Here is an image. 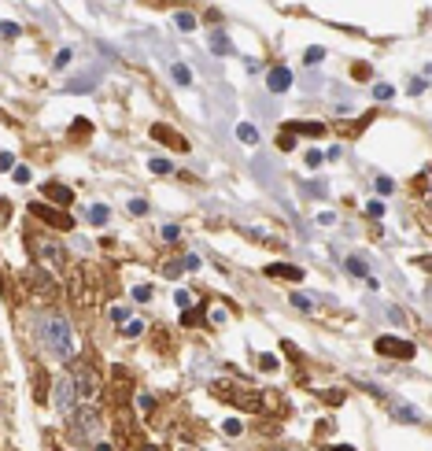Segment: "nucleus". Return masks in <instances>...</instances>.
<instances>
[{
    "label": "nucleus",
    "instance_id": "nucleus-46",
    "mask_svg": "<svg viewBox=\"0 0 432 451\" xmlns=\"http://www.w3.org/2000/svg\"><path fill=\"white\" fill-rule=\"evenodd\" d=\"M140 451H159V448H155V444H144V448H140Z\"/></svg>",
    "mask_w": 432,
    "mask_h": 451
},
{
    "label": "nucleus",
    "instance_id": "nucleus-4",
    "mask_svg": "<svg viewBox=\"0 0 432 451\" xmlns=\"http://www.w3.org/2000/svg\"><path fill=\"white\" fill-rule=\"evenodd\" d=\"M377 355H388V359H410V355H414V344L399 340V336H377Z\"/></svg>",
    "mask_w": 432,
    "mask_h": 451
},
{
    "label": "nucleus",
    "instance_id": "nucleus-16",
    "mask_svg": "<svg viewBox=\"0 0 432 451\" xmlns=\"http://www.w3.org/2000/svg\"><path fill=\"white\" fill-rule=\"evenodd\" d=\"M170 74H174V82H177V86H189V82H192V74H189V67H185V63H174V67H170Z\"/></svg>",
    "mask_w": 432,
    "mask_h": 451
},
{
    "label": "nucleus",
    "instance_id": "nucleus-11",
    "mask_svg": "<svg viewBox=\"0 0 432 451\" xmlns=\"http://www.w3.org/2000/svg\"><path fill=\"white\" fill-rule=\"evenodd\" d=\"M266 274L270 278H292V281H299V278H303V270H299V266H285V262H274V266H266Z\"/></svg>",
    "mask_w": 432,
    "mask_h": 451
},
{
    "label": "nucleus",
    "instance_id": "nucleus-43",
    "mask_svg": "<svg viewBox=\"0 0 432 451\" xmlns=\"http://www.w3.org/2000/svg\"><path fill=\"white\" fill-rule=\"evenodd\" d=\"M259 362H262V370H277V359H274V355H262Z\"/></svg>",
    "mask_w": 432,
    "mask_h": 451
},
{
    "label": "nucleus",
    "instance_id": "nucleus-25",
    "mask_svg": "<svg viewBox=\"0 0 432 451\" xmlns=\"http://www.w3.org/2000/svg\"><path fill=\"white\" fill-rule=\"evenodd\" d=\"M133 300L148 304V300H152V285H137V288H133Z\"/></svg>",
    "mask_w": 432,
    "mask_h": 451
},
{
    "label": "nucleus",
    "instance_id": "nucleus-39",
    "mask_svg": "<svg viewBox=\"0 0 432 451\" xmlns=\"http://www.w3.org/2000/svg\"><path fill=\"white\" fill-rule=\"evenodd\" d=\"M129 211H133V214H144L148 204H144V200H129Z\"/></svg>",
    "mask_w": 432,
    "mask_h": 451
},
{
    "label": "nucleus",
    "instance_id": "nucleus-20",
    "mask_svg": "<svg viewBox=\"0 0 432 451\" xmlns=\"http://www.w3.org/2000/svg\"><path fill=\"white\" fill-rule=\"evenodd\" d=\"M373 96H377V100H392V96H396V89L381 82V86H373Z\"/></svg>",
    "mask_w": 432,
    "mask_h": 451
},
{
    "label": "nucleus",
    "instance_id": "nucleus-22",
    "mask_svg": "<svg viewBox=\"0 0 432 451\" xmlns=\"http://www.w3.org/2000/svg\"><path fill=\"white\" fill-rule=\"evenodd\" d=\"M152 174H170V159H152Z\"/></svg>",
    "mask_w": 432,
    "mask_h": 451
},
{
    "label": "nucleus",
    "instance_id": "nucleus-7",
    "mask_svg": "<svg viewBox=\"0 0 432 451\" xmlns=\"http://www.w3.org/2000/svg\"><path fill=\"white\" fill-rule=\"evenodd\" d=\"M266 89L270 92H288V89H292V70H288V67H274V70L266 74Z\"/></svg>",
    "mask_w": 432,
    "mask_h": 451
},
{
    "label": "nucleus",
    "instance_id": "nucleus-10",
    "mask_svg": "<svg viewBox=\"0 0 432 451\" xmlns=\"http://www.w3.org/2000/svg\"><path fill=\"white\" fill-rule=\"evenodd\" d=\"M285 134H311V137H322L325 126H322V122H288Z\"/></svg>",
    "mask_w": 432,
    "mask_h": 451
},
{
    "label": "nucleus",
    "instance_id": "nucleus-45",
    "mask_svg": "<svg viewBox=\"0 0 432 451\" xmlns=\"http://www.w3.org/2000/svg\"><path fill=\"white\" fill-rule=\"evenodd\" d=\"M96 451H111V444H104V440H100V444H96Z\"/></svg>",
    "mask_w": 432,
    "mask_h": 451
},
{
    "label": "nucleus",
    "instance_id": "nucleus-32",
    "mask_svg": "<svg viewBox=\"0 0 432 451\" xmlns=\"http://www.w3.org/2000/svg\"><path fill=\"white\" fill-rule=\"evenodd\" d=\"M181 237V230H177V226H163V240H177Z\"/></svg>",
    "mask_w": 432,
    "mask_h": 451
},
{
    "label": "nucleus",
    "instance_id": "nucleus-37",
    "mask_svg": "<svg viewBox=\"0 0 432 451\" xmlns=\"http://www.w3.org/2000/svg\"><path fill=\"white\" fill-rule=\"evenodd\" d=\"M396 185H392V178H377V192H392Z\"/></svg>",
    "mask_w": 432,
    "mask_h": 451
},
{
    "label": "nucleus",
    "instance_id": "nucleus-3",
    "mask_svg": "<svg viewBox=\"0 0 432 451\" xmlns=\"http://www.w3.org/2000/svg\"><path fill=\"white\" fill-rule=\"evenodd\" d=\"M70 384H74V392H78V400H96V392H100V374L92 370V366H74V374H70Z\"/></svg>",
    "mask_w": 432,
    "mask_h": 451
},
{
    "label": "nucleus",
    "instance_id": "nucleus-9",
    "mask_svg": "<svg viewBox=\"0 0 432 451\" xmlns=\"http://www.w3.org/2000/svg\"><path fill=\"white\" fill-rule=\"evenodd\" d=\"M152 137H155V140H163V144H174V148H181V152L189 148V144H185V140H181V137H177L174 130H170V126H152Z\"/></svg>",
    "mask_w": 432,
    "mask_h": 451
},
{
    "label": "nucleus",
    "instance_id": "nucleus-2",
    "mask_svg": "<svg viewBox=\"0 0 432 451\" xmlns=\"http://www.w3.org/2000/svg\"><path fill=\"white\" fill-rule=\"evenodd\" d=\"M67 418H70V433L78 436V440H96V436H100V429H104L100 414H96L92 407H85V403H81V407H74Z\"/></svg>",
    "mask_w": 432,
    "mask_h": 451
},
{
    "label": "nucleus",
    "instance_id": "nucleus-24",
    "mask_svg": "<svg viewBox=\"0 0 432 451\" xmlns=\"http://www.w3.org/2000/svg\"><path fill=\"white\" fill-rule=\"evenodd\" d=\"M366 214H370V218H381V214H384V204H381V200H370V204H366Z\"/></svg>",
    "mask_w": 432,
    "mask_h": 451
},
{
    "label": "nucleus",
    "instance_id": "nucleus-47",
    "mask_svg": "<svg viewBox=\"0 0 432 451\" xmlns=\"http://www.w3.org/2000/svg\"><path fill=\"white\" fill-rule=\"evenodd\" d=\"M277 451H281V448H277Z\"/></svg>",
    "mask_w": 432,
    "mask_h": 451
},
{
    "label": "nucleus",
    "instance_id": "nucleus-30",
    "mask_svg": "<svg viewBox=\"0 0 432 451\" xmlns=\"http://www.w3.org/2000/svg\"><path fill=\"white\" fill-rule=\"evenodd\" d=\"M0 170H15V159H11V152H0Z\"/></svg>",
    "mask_w": 432,
    "mask_h": 451
},
{
    "label": "nucleus",
    "instance_id": "nucleus-15",
    "mask_svg": "<svg viewBox=\"0 0 432 451\" xmlns=\"http://www.w3.org/2000/svg\"><path fill=\"white\" fill-rule=\"evenodd\" d=\"M107 218H111V211L104 208V204H92V208H89V222L92 226H104Z\"/></svg>",
    "mask_w": 432,
    "mask_h": 451
},
{
    "label": "nucleus",
    "instance_id": "nucleus-31",
    "mask_svg": "<svg viewBox=\"0 0 432 451\" xmlns=\"http://www.w3.org/2000/svg\"><path fill=\"white\" fill-rule=\"evenodd\" d=\"M277 144H281V148H285V152H288V148H296V137H292V134H285V130H281V140H277Z\"/></svg>",
    "mask_w": 432,
    "mask_h": 451
},
{
    "label": "nucleus",
    "instance_id": "nucleus-26",
    "mask_svg": "<svg viewBox=\"0 0 432 451\" xmlns=\"http://www.w3.org/2000/svg\"><path fill=\"white\" fill-rule=\"evenodd\" d=\"M11 178H15L18 185H26V182H30V166H15V170H11Z\"/></svg>",
    "mask_w": 432,
    "mask_h": 451
},
{
    "label": "nucleus",
    "instance_id": "nucleus-44",
    "mask_svg": "<svg viewBox=\"0 0 432 451\" xmlns=\"http://www.w3.org/2000/svg\"><path fill=\"white\" fill-rule=\"evenodd\" d=\"M329 451H355V448H347V444H336V448H329Z\"/></svg>",
    "mask_w": 432,
    "mask_h": 451
},
{
    "label": "nucleus",
    "instance_id": "nucleus-42",
    "mask_svg": "<svg viewBox=\"0 0 432 451\" xmlns=\"http://www.w3.org/2000/svg\"><path fill=\"white\" fill-rule=\"evenodd\" d=\"M292 304L299 307V311H311V300H307V296H292Z\"/></svg>",
    "mask_w": 432,
    "mask_h": 451
},
{
    "label": "nucleus",
    "instance_id": "nucleus-34",
    "mask_svg": "<svg viewBox=\"0 0 432 451\" xmlns=\"http://www.w3.org/2000/svg\"><path fill=\"white\" fill-rule=\"evenodd\" d=\"M181 266H185V270H200V256H185Z\"/></svg>",
    "mask_w": 432,
    "mask_h": 451
},
{
    "label": "nucleus",
    "instance_id": "nucleus-19",
    "mask_svg": "<svg viewBox=\"0 0 432 451\" xmlns=\"http://www.w3.org/2000/svg\"><path fill=\"white\" fill-rule=\"evenodd\" d=\"M347 270H351V274H359V278H370V270H366L362 259H347Z\"/></svg>",
    "mask_w": 432,
    "mask_h": 451
},
{
    "label": "nucleus",
    "instance_id": "nucleus-27",
    "mask_svg": "<svg viewBox=\"0 0 432 451\" xmlns=\"http://www.w3.org/2000/svg\"><path fill=\"white\" fill-rule=\"evenodd\" d=\"M322 152H318V148H311V152H307V166H322Z\"/></svg>",
    "mask_w": 432,
    "mask_h": 451
},
{
    "label": "nucleus",
    "instance_id": "nucleus-6",
    "mask_svg": "<svg viewBox=\"0 0 432 451\" xmlns=\"http://www.w3.org/2000/svg\"><path fill=\"white\" fill-rule=\"evenodd\" d=\"M30 211L37 214V218H44L48 226H55V230H70L74 226V218L67 211H55V208H44V204H30Z\"/></svg>",
    "mask_w": 432,
    "mask_h": 451
},
{
    "label": "nucleus",
    "instance_id": "nucleus-17",
    "mask_svg": "<svg viewBox=\"0 0 432 451\" xmlns=\"http://www.w3.org/2000/svg\"><path fill=\"white\" fill-rule=\"evenodd\" d=\"M174 18H177V30H185V34H189V30H196V18H192L189 12H177Z\"/></svg>",
    "mask_w": 432,
    "mask_h": 451
},
{
    "label": "nucleus",
    "instance_id": "nucleus-13",
    "mask_svg": "<svg viewBox=\"0 0 432 451\" xmlns=\"http://www.w3.org/2000/svg\"><path fill=\"white\" fill-rule=\"evenodd\" d=\"M211 52H214V56H225V52H229V37H225L222 30L211 34Z\"/></svg>",
    "mask_w": 432,
    "mask_h": 451
},
{
    "label": "nucleus",
    "instance_id": "nucleus-38",
    "mask_svg": "<svg viewBox=\"0 0 432 451\" xmlns=\"http://www.w3.org/2000/svg\"><path fill=\"white\" fill-rule=\"evenodd\" d=\"M174 300H177V307H189V304H192V292H185V288H181Z\"/></svg>",
    "mask_w": 432,
    "mask_h": 451
},
{
    "label": "nucleus",
    "instance_id": "nucleus-23",
    "mask_svg": "<svg viewBox=\"0 0 432 451\" xmlns=\"http://www.w3.org/2000/svg\"><path fill=\"white\" fill-rule=\"evenodd\" d=\"M322 60H325V48H307V67H314Z\"/></svg>",
    "mask_w": 432,
    "mask_h": 451
},
{
    "label": "nucleus",
    "instance_id": "nucleus-29",
    "mask_svg": "<svg viewBox=\"0 0 432 451\" xmlns=\"http://www.w3.org/2000/svg\"><path fill=\"white\" fill-rule=\"evenodd\" d=\"M0 37H18V26L15 22H0Z\"/></svg>",
    "mask_w": 432,
    "mask_h": 451
},
{
    "label": "nucleus",
    "instance_id": "nucleus-33",
    "mask_svg": "<svg viewBox=\"0 0 432 451\" xmlns=\"http://www.w3.org/2000/svg\"><path fill=\"white\" fill-rule=\"evenodd\" d=\"M111 318H115V322H129V311L126 307H111Z\"/></svg>",
    "mask_w": 432,
    "mask_h": 451
},
{
    "label": "nucleus",
    "instance_id": "nucleus-21",
    "mask_svg": "<svg viewBox=\"0 0 432 451\" xmlns=\"http://www.w3.org/2000/svg\"><path fill=\"white\" fill-rule=\"evenodd\" d=\"M122 333H126V336H140V333H144V322H137V318H133V322L122 326Z\"/></svg>",
    "mask_w": 432,
    "mask_h": 451
},
{
    "label": "nucleus",
    "instance_id": "nucleus-14",
    "mask_svg": "<svg viewBox=\"0 0 432 451\" xmlns=\"http://www.w3.org/2000/svg\"><path fill=\"white\" fill-rule=\"evenodd\" d=\"M237 137L244 140V144H255V140H259V130L251 126V122H240V126H237Z\"/></svg>",
    "mask_w": 432,
    "mask_h": 451
},
{
    "label": "nucleus",
    "instance_id": "nucleus-8",
    "mask_svg": "<svg viewBox=\"0 0 432 451\" xmlns=\"http://www.w3.org/2000/svg\"><path fill=\"white\" fill-rule=\"evenodd\" d=\"M44 196H48V200H55V204H63V208L74 200V192L67 189V185H59V182H48V185H44Z\"/></svg>",
    "mask_w": 432,
    "mask_h": 451
},
{
    "label": "nucleus",
    "instance_id": "nucleus-36",
    "mask_svg": "<svg viewBox=\"0 0 432 451\" xmlns=\"http://www.w3.org/2000/svg\"><path fill=\"white\" fill-rule=\"evenodd\" d=\"M163 270H166V278H177V274H181V270H185V266H181V262H166V266H163Z\"/></svg>",
    "mask_w": 432,
    "mask_h": 451
},
{
    "label": "nucleus",
    "instance_id": "nucleus-41",
    "mask_svg": "<svg viewBox=\"0 0 432 451\" xmlns=\"http://www.w3.org/2000/svg\"><path fill=\"white\" fill-rule=\"evenodd\" d=\"M67 63H70V48H63L59 56H55V67H67Z\"/></svg>",
    "mask_w": 432,
    "mask_h": 451
},
{
    "label": "nucleus",
    "instance_id": "nucleus-28",
    "mask_svg": "<svg viewBox=\"0 0 432 451\" xmlns=\"http://www.w3.org/2000/svg\"><path fill=\"white\" fill-rule=\"evenodd\" d=\"M152 407H155V400L148 396V392H144V396H137V410H152Z\"/></svg>",
    "mask_w": 432,
    "mask_h": 451
},
{
    "label": "nucleus",
    "instance_id": "nucleus-5",
    "mask_svg": "<svg viewBox=\"0 0 432 451\" xmlns=\"http://www.w3.org/2000/svg\"><path fill=\"white\" fill-rule=\"evenodd\" d=\"M52 403H55V410H59V414H70V410H74V403H78V392H74L70 378H59V381H55Z\"/></svg>",
    "mask_w": 432,
    "mask_h": 451
},
{
    "label": "nucleus",
    "instance_id": "nucleus-18",
    "mask_svg": "<svg viewBox=\"0 0 432 451\" xmlns=\"http://www.w3.org/2000/svg\"><path fill=\"white\" fill-rule=\"evenodd\" d=\"M240 429H244L240 418H225V422H222V433H225V436H240Z\"/></svg>",
    "mask_w": 432,
    "mask_h": 451
},
{
    "label": "nucleus",
    "instance_id": "nucleus-12",
    "mask_svg": "<svg viewBox=\"0 0 432 451\" xmlns=\"http://www.w3.org/2000/svg\"><path fill=\"white\" fill-rule=\"evenodd\" d=\"M41 256L48 262H55V266H63V256H67V252H63L59 244H41Z\"/></svg>",
    "mask_w": 432,
    "mask_h": 451
},
{
    "label": "nucleus",
    "instance_id": "nucleus-35",
    "mask_svg": "<svg viewBox=\"0 0 432 451\" xmlns=\"http://www.w3.org/2000/svg\"><path fill=\"white\" fill-rule=\"evenodd\" d=\"M70 130H74V134H89V130H92V122H85V118H78V122H74V126H70Z\"/></svg>",
    "mask_w": 432,
    "mask_h": 451
},
{
    "label": "nucleus",
    "instance_id": "nucleus-1",
    "mask_svg": "<svg viewBox=\"0 0 432 451\" xmlns=\"http://www.w3.org/2000/svg\"><path fill=\"white\" fill-rule=\"evenodd\" d=\"M37 333H41V344L52 352V359H59V362L74 359V333H70V326H67L63 314H44L41 326H37Z\"/></svg>",
    "mask_w": 432,
    "mask_h": 451
},
{
    "label": "nucleus",
    "instance_id": "nucleus-40",
    "mask_svg": "<svg viewBox=\"0 0 432 451\" xmlns=\"http://www.w3.org/2000/svg\"><path fill=\"white\" fill-rule=\"evenodd\" d=\"M200 322V311H185V318H181V326H196Z\"/></svg>",
    "mask_w": 432,
    "mask_h": 451
}]
</instances>
